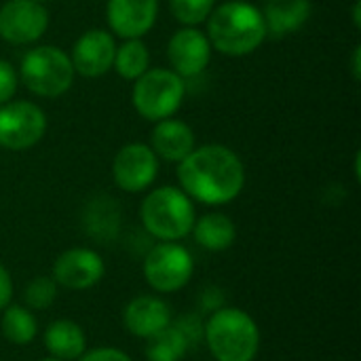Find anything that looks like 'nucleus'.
<instances>
[{"label":"nucleus","mask_w":361,"mask_h":361,"mask_svg":"<svg viewBox=\"0 0 361 361\" xmlns=\"http://www.w3.org/2000/svg\"><path fill=\"white\" fill-rule=\"evenodd\" d=\"M190 347V338L178 324L171 322L165 330L146 338V357L148 361H180Z\"/></svg>","instance_id":"nucleus-20"},{"label":"nucleus","mask_w":361,"mask_h":361,"mask_svg":"<svg viewBox=\"0 0 361 361\" xmlns=\"http://www.w3.org/2000/svg\"><path fill=\"white\" fill-rule=\"evenodd\" d=\"M192 256L184 245L176 241H163L154 245L144 260V277L161 294L182 290L192 277Z\"/></svg>","instance_id":"nucleus-8"},{"label":"nucleus","mask_w":361,"mask_h":361,"mask_svg":"<svg viewBox=\"0 0 361 361\" xmlns=\"http://www.w3.org/2000/svg\"><path fill=\"white\" fill-rule=\"evenodd\" d=\"M159 173V159L150 146L133 142L123 146L112 163V178L125 192L146 190Z\"/></svg>","instance_id":"nucleus-10"},{"label":"nucleus","mask_w":361,"mask_h":361,"mask_svg":"<svg viewBox=\"0 0 361 361\" xmlns=\"http://www.w3.org/2000/svg\"><path fill=\"white\" fill-rule=\"evenodd\" d=\"M159 15V0H108L106 21L112 34L127 38H142L148 34Z\"/></svg>","instance_id":"nucleus-14"},{"label":"nucleus","mask_w":361,"mask_h":361,"mask_svg":"<svg viewBox=\"0 0 361 361\" xmlns=\"http://www.w3.org/2000/svg\"><path fill=\"white\" fill-rule=\"evenodd\" d=\"M167 59L178 76L192 78L207 68L212 59V44L197 27H182L167 42Z\"/></svg>","instance_id":"nucleus-12"},{"label":"nucleus","mask_w":361,"mask_h":361,"mask_svg":"<svg viewBox=\"0 0 361 361\" xmlns=\"http://www.w3.org/2000/svg\"><path fill=\"white\" fill-rule=\"evenodd\" d=\"M74 66L70 55L53 44L30 49L19 66V76L27 91L38 97H59L74 82Z\"/></svg>","instance_id":"nucleus-5"},{"label":"nucleus","mask_w":361,"mask_h":361,"mask_svg":"<svg viewBox=\"0 0 361 361\" xmlns=\"http://www.w3.org/2000/svg\"><path fill=\"white\" fill-rule=\"evenodd\" d=\"M311 17V0H267L262 19L267 36L283 38L298 32Z\"/></svg>","instance_id":"nucleus-17"},{"label":"nucleus","mask_w":361,"mask_h":361,"mask_svg":"<svg viewBox=\"0 0 361 361\" xmlns=\"http://www.w3.org/2000/svg\"><path fill=\"white\" fill-rule=\"evenodd\" d=\"M44 347L55 360L74 361L85 353L87 338L78 324L70 319H59L44 330Z\"/></svg>","instance_id":"nucleus-18"},{"label":"nucleus","mask_w":361,"mask_h":361,"mask_svg":"<svg viewBox=\"0 0 361 361\" xmlns=\"http://www.w3.org/2000/svg\"><path fill=\"white\" fill-rule=\"evenodd\" d=\"M11 296H13V281H11L8 271L0 264V311L6 309V305L11 302Z\"/></svg>","instance_id":"nucleus-28"},{"label":"nucleus","mask_w":361,"mask_h":361,"mask_svg":"<svg viewBox=\"0 0 361 361\" xmlns=\"http://www.w3.org/2000/svg\"><path fill=\"white\" fill-rule=\"evenodd\" d=\"M203 336L216 361H254L260 349V330L241 309H216Z\"/></svg>","instance_id":"nucleus-3"},{"label":"nucleus","mask_w":361,"mask_h":361,"mask_svg":"<svg viewBox=\"0 0 361 361\" xmlns=\"http://www.w3.org/2000/svg\"><path fill=\"white\" fill-rule=\"evenodd\" d=\"M25 305L34 311L49 309L57 298V283L53 277H34L25 288Z\"/></svg>","instance_id":"nucleus-25"},{"label":"nucleus","mask_w":361,"mask_h":361,"mask_svg":"<svg viewBox=\"0 0 361 361\" xmlns=\"http://www.w3.org/2000/svg\"><path fill=\"white\" fill-rule=\"evenodd\" d=\"M123 322L133 336L150 338L171 324V311L157 296H137L125 307Z\"/></svg>","instance_id":"nucleus-16"},{"label":"nucleus","mask_w":361,"mask_h":361,"mask_svg":"<svg viewBox=\"0 0 361 361\" xmlns=\"http://www.w3.org/2000/svg\"><path fill=\"white\" fill-rule=\"evenodd\" d=\"M144 228L161 241H180L195 226L192 199L176 186H161L146 195L140 207Z\"/></svg>","instance_id":"nucleus-4"},{"label":"nucleus","mask_w":361,"mask_h":361,"mask_svg":"<svg viewBox=\"0 0 361 361\" xmlns=\"http://www.w3.org/2000/svg\"><path fill=\"white\" fill-rule=\"evenodd\" d=\"M49 27V11L38 0H6L0 6V38L8 44H32Z\"/></svg>","instance_id":"nucleus-9"},{"label":"nucleus","mask_w":361,"mask_h":361,"mask_svg":"<svg viewBox=\"0 0 361 361\" xmlns=\"http://www.w3.org/2000/svg\"><path fill=\"white\" fill-rule=\"evenodd\" d=\"M195 235V241L209 252H224L235 243L237 228L233 220L224 214H205L203 218L195 220V226L190 231Z\"/></svg>","instance_id":"nucleus-19"},{"label":"nucleus","mask_w":361,"mask_h":361,"mask_svg":"<svg viewBox=\"0 0 361 361\" xmlns=\"http://www.w3.org/2000/svg\"><path fill=\"white\" fill-rule=\"evenodd\" d=\"M216 0H169L171 15L186 27L203 23L214 11Z\"/></svg>","instance_id":"nucleus-24"},{"label":"nucleus","mask_w":361,"mask_h":361,"mask_svg":"<svg viewBox=\"0 0 361 361\" xmlns=\"http://www.w3.org/2000/svg\"><path fill=\"white\" fill-rule=\"evenodd\" d=\"M47 131L44 110L25 99L0 106V148L19 152L36 146Z\"/></svg>","instance_id":"nucleus-7"},{"label":"nucleus","mask_w":361,"mask_h":361,"mask_svg":"<svg viewBox=\"0 0 361 361\" xmlns=\"http://www.w3.org/2000/svg\"><path fill=\"white\" fill-rule=\"evenodd\" d=\"M78 361H131L129 355H125L118 349L112 347H99V349H91L89 353H82Z\"/></svg>","instance_id":"nucleus-27"},{"label":"nucleus","mask_w":361,"mask_h":361,"mask_svg":"<svg viewBox=\"0 0 361 361\" xmlns=\"http://www.w3.org/2000/svg\"><path fill=\"white\" fill-rule=\"evenodd\" d=\"M351 70H353V78L360 80L361 78V47L357 44L355 51H353V63H351Z\"/></svg>","instance_id":"nucleus-29"},{"label":"nucleus","mask_w":361,"mask_h":361,"mask_svg":"<svg viewBox=\"0 0 361 361\" xmlns=\"http://www.w3.org/2000/svg\"><path fill=\"white\" fill-rule=\"evenodd\" d=\"M186 95L184 78L169 68H148L140 78L133 80L131 102L135 112L150 121H163L173 116Z\"/></svg>","instance_id":"nucleus-6"},{"label":"nucleus","mask_w":361,"mask_h":361,"mask_svg":"<svg viewBox=\"0 0 361 361\" xmlns=\"http://www.w3.org/2000/svg\"><path fill=\"white\" fill-rule=\"evenodd\" d=\"M2 336L13 343V345H30L34 338H36V332H38V324H36V317L23 309V307H6L2 309Z\"/></svg>","instance_id":"nucleus-22"},{"label":"nucleus","mask_w":361,"mask_h":361,"mask_svg":"<svg viewBox=\"0 0 361 361\" xmlns=\"http://www.w3.org/2000/svg\"><path fill=\"white\" fill-rule=\"evenodd\" d=\"M42 361H61V360H55V357H49V360H42Z\"/></svg>","instance_id":"nucleus-31"},{"label":"nucleus","mask_w":361,"mask_h":361,"mask_svg":"<svg viewBox=\"0 0 361 361\" xmlns=\"http://www.w3.org/2000/svg\"><path fill=\"white\" fill-rule=\"evenodd\" d=\"M104 260L97 252L74 247L63 252L53 264V281L68 290L93 288L104 277Z\"/></svg>","instance_id":"nucleus-13"},{"label":"nucleus","mask_w":361,"mask_h":361,"mask_svg":"<svg viewBox=\"0 0 361 361\" xmlns=\"http://www.w3.org/2000/svg\"><path fill=\"white\" fill-rule=\"evenodd\" d=\"M112 68L125 80L140 78L150 68V51L144 44V40L142 38H127L121 47H116Z\"/></svg>","instance_id":"nucleus-21"},{"label":"nucleus","mask_w":361,"mask_h":361,"mask_svg":"<svg viewBox=\"0 0 361 361\" xmlns=\"http://www.w3.org/2000/svg\"><path fill=\"white\" fill-rule=\"evenodd\" d=\"M207 21V40L212 49L228 57L254 53L267 40L262 11L243 0H228L214 6Z\"/></svg>","instance_id":"nucleus-2"},{"label":"nucleus","mask_w":361,"mask_h":361,"mask_svg":"<svg viewBox=\"0 0 361 361\" xmlns=\"http://www.w3.org/2000/svg\"><path fill=\"white\" fill-rule=\"evenodd\" d=\"M17 80H19V76H17L15 68L8 61L0 59V106L13 99V95L17 91Z\"/></svg>","instance_id":"nucleus-26"},{"label":"nucleus","mask_w":361,"mask_h":361,"mask_svg":"<svg viewBox=\"0 0 361 361\" xmlns=\"http://www.w3.org/2000/svg\"><path fill=\"white\" fill-rule=\"evenodd\" d=\"M178 180L190 199L205 205H226L241 195L245 167L231 148L207 144L178 163Z\"/></svg>","instance_id":"nucleus-1"},{"label":"nucleus","mask_w":361,"mask_h":361,"mask_svg":"<svg viewBox=\"0 0 361 361\" xmlns=\"http://www.w3.org/2000/svg\"><path fill=\"white\" fill-rule=\"evenodd\" d=\"M150 148L157 159L180 163L184 161L197 146H195V131L184 121L173 116L157 121L150 133Z\"/></svg>","instance_id":"nucleus-15"},{"label":"nucleus","mask_w":361,"mask_h":361,"mask_svg":"<svg viewBox=\"0 0 361 361\" xmlns=\"http://www.w3.org/2000/svg\"><path fill=\"white\" fill-rule=\"evenodd\" d=\"M353 21H355V25L360 27L361 25V2L360 0L355 2V8H353Z\"/></svg>","instance_id":"nucleus-30"},{"label":"nucleus","mask_w":361,"mask_h":361,"mask_svg":"<svg viewBox=\"0 0 361 361\" xmlns=\"http://www.w3.org/2000/svg\"><path fill=\"white\" fill-rule=\"evenodd\" d=\"M114 38L108 30L93 27L78 36V40L72 47L70 59L74 66V72L85 78H99L108 70H112L114 61Z\"/></svg>","instance_id":"nucleus-11"},{"label":"nucleus","mask_w":361,"mask_h":361,"mask_svg":"<svg viewBox=\"0 0 361 361\" xmlns=\"http://www.w3.org/2000/svg\"><path fill=\"white\" fill-rule=\"evenodd\" d=\"M87 233L95 239H114L118 231V207L112 199H97L85 214Z\"/></svg>","instance_id":"nucleus-23"}]
</instances>
